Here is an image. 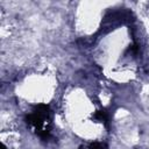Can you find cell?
I'll list each match as a JSON object with an SVG mask.
<instances>
[{
  "mask_svg": "<svg viewBox=\"0 0 149 149\" xmlns=\"http://www.w3.org/2000/svg\"><path fill=\"white\" fill-rule=\"evenodd\" d=\"M55 93V78L47 72L27 74L17 87V94L31 105L48 106Z\"/></svg>",
  "mask_w": 149,
  "mask_h": 149,
  "instance_id": "6da1fadb",
  "label": "cell"
}]
</instances>
